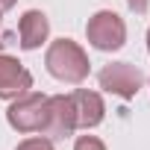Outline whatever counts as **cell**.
I'll use <instances>...</instances> for the list:
<instances>
[{
  "mask_svg": "<svg viewBox=\"0 0 150 150\" xmlns=\"http://www.w3.org/2000/svg\"><path fill=\"white\" fill-rule=\"evenodd\" d=\"M33 88V74L15 59L0 53V100H15Z\"/></svg>",
  "mask_w": 150,
  "mask_h": 150,
  "instance_id": "8992f818",
  "label": "cell"
},
{
  "mask_svg": "<svg viewBox=\"0 0 150 150\" xmlns=\"http://www.w3.org/2000/svg\"><path fill=\"white\" fill-rule=\"evenodd\" d=\"M15 3H18V0H0V12H9Z\"/></svg>",
  "mask_w": 150,
  "mask_h": 150,
  "instance_id": "7c38bea8",
  "label": "cell"
},
{
  "mask_svg": "<svg viewBox=\"0 0 150 150\" xmlns=\"http://www.w3.org/2000/svg\"><path fill=\"white\" fill-rule=\"evenodd\" d=\"M44 65L50 71V77H56L59 83H71V86L83 83L88 77V71H91L88 53L74 38H56V41H50V47L44 53Z\"/></svg>",
  "mask_w": 150,
  "mask_h": 150,
  "instance_id": "6da1fadb",
  "label": "cell"
},
{
  "mask_svg": "<svg viewBox=\"0 0 150 150\" xmlns=\"http://www.w3.org/2000/svg\"><path fill=\"white\" fill-rule=\"evenodd\" d=\"M15 150H56V147H53L50 138H44V135H33V138H24Z\"/></svg>",
  "mask_w": 150,
  "mask_h": 150,
  "instance_id": "9c48e42d",
  "label": "cell"
},
{
  "mask_svg": "<svg viewBox=\"0 0 150 150\" xmlns=\"http://www.w3.org/2000/svg\"><path fill=\"white\" fill-rule=\"evenodd\" d=\"M147 53H150V30H147Z\"/></svg>",
  "mask_w": 150,
  "mask_h": 150,
  "instance_id": "4fadbf2b",
  "label": "cell"
},
{
  "mask_svg": "<svg viewBox=\"0 0 150 150\" xmlns=\"http://www.w3.org/2000/svg\"><path fill=\"white\" fill-rule=\"evenodd\" d=\"M74 129H77V115H74L71 94H53V97H47V118H44L41 135L50 138V141H59V138L74 135Z\"/></svg>",
  "mask_w": 150,
  "mask_h": 150,
  "instance_id": "5b68a950",
  "label": "cell"
},
{
  "mask_svg": "<svg viewBox=\"0 0 150 150\" xmlns=\"http://www.w3.org/2000/svg\"><path fill=\"white\" fill-rule=\"evenodd\" d=\"M97 83L103 91H109L121 100H132L144 88V74H141V68H135L129 62H109L97 74Z\"/></svg>",
  "mask_w": 150,
  "mask_h": 150,
  "instance_id": "277c9868",
  "label": "cell"
},
{
  "mask_svg": "<svg viewBox=\"0 0 150 150\" xmlns=\"http://www.w3.org/2000/svg\"><path fill=\"white\" fill-rule=\"evenodd\" d=\"M71 103H74V115H77V129H94L106 115L103 97L97 91H88V88L71 91Z\"/></svg>",
  "mask_w": 150,
  "mask_h": 150,
  "instance_id": "52a82bcc",
  "label": "cell"
},
{
  "mask_svg": "<svg viewBox=\"0 0 150 150\" xmlns=\"http://www.w3.org/2000/svg\"><path fill=\"white\" fill-rule=\"evenodd\" d=\"M18 44L24 50H38L47 38H50V21L41 9H27L18 21Z\"/></svg>",
  "mask_w": 150,
  "mask_h": 150,
  "instance_id": "ba28073f",
  "label": "cell"
},
{
  "mask_svg": "<svg viewBox=\"0 0 150 150\" xmlns=\"http://www.w3.org/2000/svg\"><path fill=\"white\" fill-rule=\"evenodd\" d=\"M44 118H47V94L38 91H27L15 97L12 106L6 109V121L18 132H41Z\"/></svg>",
  "mask_w": 150,
  "mask_h": 150,
  "instance_id": "3957f363",
  "label": "cell"
},
{
  "mask_svg": "<svg viewBox=\"0 0 150 150\" xmlns=\"http://www.w3.org/2000/svg\"><path fill=\"white\" fill-rule=\"evenodd\" d=\"M86 35H88V44L94 50H103V53H115L127 44V24L118 12L112 9H100L88 18L86 24Z\"/></svg>",
  "mask_w": 150,
  "mask_h": 150,
  "instance_id": "7a4b0ae2",
  "label": "cell"
},
{
  "mask_svg": "<svg viewBox=\"0 0 150 150\" xmlns=\"http://www.w3.org/2000/svg\"><path fill=\"white\" fill-rule=\"evenodd\" d=\"M74 150H106V144L97 135H80L77 144H74Z\"/></svg>",
  "mask_w": 150,
  "mask_h": 150,
  "instance_id": "30bf717a",
  "label": "cell"
},
{
  "mask_svg": "<svg viewBox=\"0 0 150 150\" xmlns=\"http://www.w3.org/2000/svg\"><path fill=\"white\" fill-rule=\"evenodd\" d=\"M127 6H129L135 15H144V12H147V6H150V0H127Z\"/></svg>",
  "mask_w": 150,
  "mask_h": 150,
  "instance_id": "8fae6325",
  "label": "cell"
},
{
  "mask_svg": "<svg viewBox=\"0 0 150 150\" xmlns=\"http://www.w3.org/2000/svg\"><path fill=\"white\" fill-rule=\"evenodd\" d=\"M0 18H3V12H0ZM3 44H6V41H3V38H0V47H3Z\"/></svg>",
  "mask_w": 150,
  "mask_h": 150,
  "instance_id": "5bb4252c",
  "label": "cell"
}]
</instances>
